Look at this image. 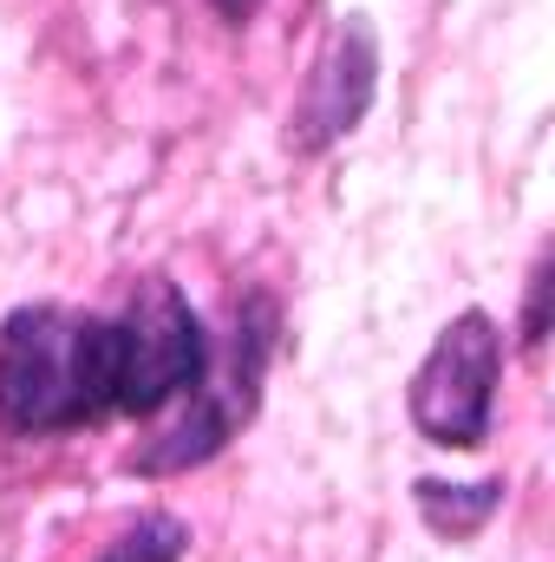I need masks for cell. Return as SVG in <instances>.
<instances>
[{"label":"cell","instance_id":"277c9868","mask_svg":"<svg viewBox=\"0 0 555 562\" xmlns=\"http://www.w3.org/2000/svg\"><path fill=\"white\" fill-rule=\"evenodd\" d=\"M373 99H380V33L366 13H333L287 105V150L327 157L340 138L366 125Z\"/></svg>","mask_w":555,"mask_h":562},{"label":"cell","instance_id":"3957f363","mask_svg":"<svg viewBox=\"0 0 555 562\" xmlns=\"http://www.w3.org/2000/svg\"><path fill=\"white\" fill-rule=\"evenodd\" d=\"M503 321L490 307H464L438 327L424 360L406 380V419L438 451H484L497 431V386H503Z\"/></svg>","mask_w":555,"mask_h":562},{"label":"cell","instance_id":"6da1fadb","mask_svg":"<svg viewBox=\"0 0 555 562\" xmlns=\"http://www.w3.org/2000/svg\"><path fill=\"white\" fill-rule=\"evenodd\" d=\"M209 367V321L170 276H138L118 307L20 301L0 321V431L66 438L163 419Z\"/></svg>","mask_w":555,"mask_h":562},{"label":"cell","instance_id":"7a4b0ae2","mask_svg":"<svg viewBox=\"0 0 555 562\" xmlns=\"http://www.w3.org/2000/svg\"><path fill=\"white\" fill-rule=\"evenodd\" d=\"M281 334H287V314H281V301L269 288L229 294V314L209 327V367L170 406V419L125 451V471L132 477H183V471L216 464L262 419L269 373L281 360Z\"/></svg>","mask_w":555,"mask_h":562},{"label":"cell","instance_id":"52a82bcc","mask_svg":"<svg viewBox=\"0 0 555 562\" xmlns=\"http://www.w3.org/2000/svg\"><path fill=\"white\" fill-rule=\"evenodd\" d=\"M550 288H555V249L543 243L530 276H523V327H517L523 353H543V340H550Z\"/></svg>","mask_w":555,"mask_h":562},{"label":"cell","instance_id":"8992f818","mask_svg":"<svg viewBox=\"0 0 555 562\" xmlns=\"http://www.w3.org/2000/svg\"><path fill=\"white\" fill-rule=\"evenodd\" d=\"M190 557V524L177 510H144L138 524H125L92 562H183Z\"/></svg>","mask_w":555,"mask_h":562},{"label":"cell","instance_id":"ba28073f","mask_svg":"<svg viewBox=\"0 0 555 562\" xmlns=\"http://www.w3.org/2000/svg\"><path fill=\"white\" fill-rule=\"evenodd\" d=\"M209 7H216V20H223V26H249V20L262 13V0H209Z\"/></svg>","mask_w":555,"mask_h":562},{"label":"cell","instance_id":"5b68a950","mask_svg":"<svg viewBox=\"0 0 555 562\" xmlns=\"http://www.w3.org/2000/svg\"><path fill=\"white\" fill-rule=\"evenodd\" d=\"M510 484L503 477H477V484H451V477H412V510L438 543H471L490 530V517L503 510Z\"/></svg>","mask_w":555,"mask_h":562}]
</instances>
